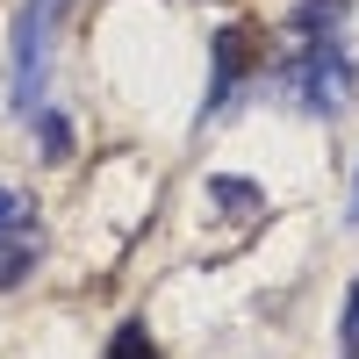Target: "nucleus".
<instances>
[{
    "instance_id": "obj_1",
    "label": "nucleus",
    "mask_w": 359,
    "mask_h": 359,
    "mask_svg": "<svg viewBox=\"0 0 359 359\" xmlns=\"http://www.w3.org/2000/svg\"><path fill=\"white\" fill-rule=\"evenodd\" d=\"M65 8H72V0H22V15H15V50H8V108H15V115H36V108H43L50 43H57Z\"/></svg>"
},
{
    "instance_id": "obj_2",
    "label": "nucleus",
    "mask_w": 359,
    "mask_h": 359,
    "mask_svg": "<svg viewBox=\"0 0 359 359\" xmlns=\"http://www.w3.org/2000/svg\"><path fill=\"white\" fill-rule=\"evenodd\" d=\"M245 65H252V29H223V36H216V72H208V108H201V123H208V115H223V108L237 101Z\"/></svg>"
},
{
    "instance_id": "obj_3",
    "label": "nucleus",
    "mask_w": 359,
    "mask_h": 359,
    "mask_svg": "<svg viewBox=\"0 0 359 359\" xmlns=\"http://www.w3.org/2000/svg\"><path fill=\"white\" fill-rule=\"evenodd\" d=\"M208 201H216L223 216H259L266 187H259V180H237V172H216V180H208Z\"/></svg>"
},
{
    "instance_id": "obj_4",
    "label": "nucleus",
    "mask_w": 359,
    "mask_h": 359,
    "mask_svg": "<svg viewBox=\"0 0 359 359\" xmlns=\"http://www.w3.org/2000/svg\"><path fill=\"white\" fill-rule=\"evenodd\" d=\"M22 237H36V201L22 187H0V245H22Z\"/></svg>"
},
{
    "instance_id": "obj_5",
    "label": "nucleus",
    "mask_w": 359,
    "mask_h": 359,
    "mask_svg": "<svg viewBox=\"0 0 359 359\" xmlns=\"http://www.w3.org/2000/svg\"><path fill=\"white\" fill-rule=\"evenodd\" d=\"M101 359H158V338H151V323H137V316H130L123 331L108 338V352H101Z\"/></svg>"
},
{
    "instance_id": "obj_6",
    "label": "nucleus",
    "mask_w": 359,
    "mask_h": 359,
    "mask_svg": "<svg viewBox=\"0 0 359 359\" xmlns=\"http://www.w3.org/2000/svg\"><path fill=\"white\" fill-rule=\"evenodd\" d=\"M29 123H36V137H43V158H72V123L57 108H36Z\"/></svg>"
},
{
    "instance_id": "obj_7",
    "label": "nucleus",
    "mask_w": 359,
    "mask_h": 359,
    "mask_svg": "<svg viewBox=\"0 0 359 359\" xmlns=\"http://www.w3.org/2000/svg\"><path fill=\"white\" fill-rule=\"evenodd\" d=\"M338 359H359V280L345 287V309H338Z\"/></svg>"
},
{
    "instance_id": "obj_8",
    "label": "nucleus",
    "mask_w": 359,
    "mask_h": 359,
    "mask_svg": "<svg viewBox=\"0 0 359 359\" xmlns=\"http://www.w3.org/2000/svg\"><path fill=\"white\" fill-rule=\"evenodd\" d=\"M352 223H359V180H352Z\"/></svg>"
}]
</instances>
